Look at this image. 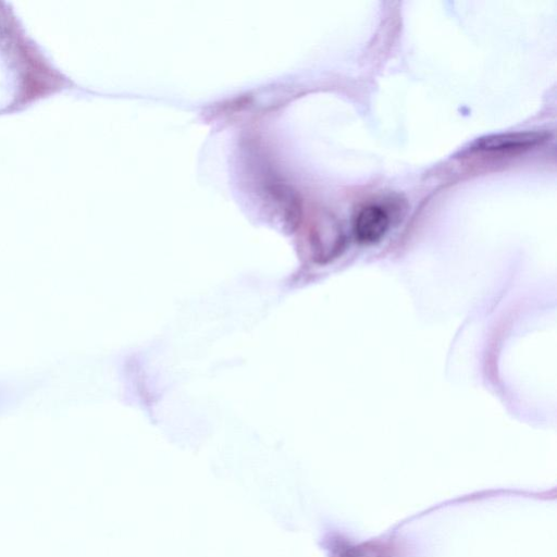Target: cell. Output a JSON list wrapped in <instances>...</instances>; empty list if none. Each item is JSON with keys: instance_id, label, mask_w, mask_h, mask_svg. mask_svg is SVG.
<instances>
[{"instance_id": "obj_1", "label": "cell", "mask_w": 557, "mask_h": 557, "mask_svg": "<svg viewBox=\"0 0 557 557\" xmlns=\"http://www.w3.org/2000/svg\"><path fill=\"white\" fill-rule=\"evenodd\" d=\"M548 138L549 134L537 131L499 133L478 138L471 149L490 153L521 152L541 146Z\"/></svg>"}, {"instance_id": "obj_2", "label": "cell", "mask_w": 557, "mask_h": 557, "mask_svg": "<svg viewBox=\"0 0 557 557\" xmlns=\"http://www.w3.org/2000/svg\"><path fill=\"white\" fill-rule=\"evenodd\" d=\"M389 225L388 211L379 203H368L357 211L352 222V232L359 243L374 244L386 235Z\"/></svg>"}]
</instances>
